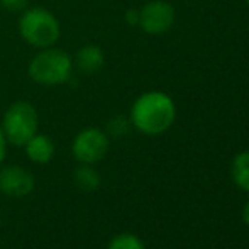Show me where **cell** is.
Segmentation results:
<instances>
[{"label": "cell", "instance_id": "obj_1", "mask_svg": "<svg viewBox=\"0 0 249 249\" xmlns=\"http://www.w3.org/2000/svg\"><path fill=\"white\" fill-rule=\"evenodd\" d=\"M175 104L163 92L142 93L131 108V122L136 129L149 136L168 131L175 122Z\"/></svg>", "mask_w": 249, "mask_h": 249}, {"label": "cell", "instance_id": "obj_2", "mask_svg": "<svg viewBox=\"0 0 249 249\" xmlns=\"http://www.w3.org/2000/svg\"><path fill=\"white\" fill-rule=\"evenodd\" d=\"M73 73L70 54L58 48H43L29 63V76L39 85L54 87L66 83Z\"/></svg>", "mask_w": 249, "mask_h": 249}, {"label": "cell", "instance_id": "obj_3", "mask_svg": "<svg viewBox=\"0 0 249 249\" xmlns=\"http://www.w3.org/2000/svg\"><path fill=\"white\" fill-rule=\"evenodd\" d=\"M19 33L26 43L36 48H50L59 39V22L43 7L27 9L19 19Z\"/></svg>", "mask_w": 249, "mask_h": 249}, {"label": "cell", "instance_id": "obj_4", "mask_svg": "<svg viewBox=\"0 0 249 249\" xmlns=\"http://www.w3.org/2000/svg\"><path fill=\"white\" fill-rule=\"evenodd\" d=\"M37 112L29 102H16L5 110L2 132L5 141L16 146H24L37 132Z\"/></svg>", "mask_w": 249, "mask_h": 249}, {"label": "cell", "instance_id": "obj_5", "mask_svg": "<svg viewBox=\"0 0 249 249\" xmlns=\"http://www.w3.org/2000/svg\"><path fill=\"white\" fill-rule=\"evenodd\" d=\"M71 151L78 163H99L102 158H105L108 151V136L97 127H87L75 136Z\"/></svg>", "mask_w": 249, "mask_h": 249}, {"label": "cell", "instance_id": "obj_6", "mask_svg": "<svg viewBox=\"0 0 249 249\" xmlns=\"http://www.w3.org/2000/svg\"><path fill=\"white\" fill-rule=\"evenodd\" d=\"M175 20V10L163 0L149 2L139 10V26L148 34H163Z\"/></svg>", "mask_w": 249, "mask_h": 249}, {"label": "cell", "instance_id": "obj_7", "mask_svg": "<svg viewBox=\"0 0 249 249\" xmlns=\"http://www.w3.org/2000/svg\"><path fill=\"white\" fill-rule=\"evenodd\" d=\"M34 190V177L22 166L10 164L0 170V192L9 197L22 198Z\"/></svg>", "mask_w": 249, "mask_h": 249}, {"label": "cell", "instance_id": "obj_8", "mask_svg": "<svg viewBox=\"0 0 249 249\" xmlns=\"http://www.w3.org/2000/svg\"><path fill=\"white\" fill-rule=\"evenodd\" d=\"M26 154L29 156L31 161L37 164H46L50 163L54 156V142L46 134H34L29 141L24 144Z\"/></svg>", "mask_w": 249, "mask_h": 249}, {"label": "cell", "instance_id": "obj_9", "mask_svg": "<svg viewBox=\"0 0 249 249\" xmlns=\"http://www.w3.org/2000/svg\"><path fill=\"white\" fill-rule=\"evenodd\" d=\"M102 65H104V53H102L100 48L89 44V46H83L82 50L76 53L75 66L83 75L97 73L102 68Z\"/></svg>", "mask_w": 249, "mask_h": 249}, {"label": "cell", "instance_id": "obj_10", "mask_svg": "<svg viewBox=\"0 0 249 249\" xmlns=\"http://www.w3.org/2000/svg\"><path fill=\"white\" fill-rule=\"evenodd\" d=\"M232 178L239 188L249 192V151L239 153L232 161Z\"/></svg>", "mask_w": 249, "mask_h": 249}, {"label": "cell", "instance_id": "obj_11", "mask_svg": "<svg viewBox=\"0 0 249 249\" xmlns=\"http://www.w3.org/2000/svg\"><path fill=\"white\" fill-rule=\"evenodd\" d=\"M75 183L80 190L92 192L99 188L100 177L90 164H82V166L75 170Z\"/></svg>", "mask_w": 249, "mask_h": 249}, {"label": "cell", "instance_id": "obj_12", "mask_svg": "<svg viewBox=\"0 0 249 249\" xmlns=\"http://www.w3.org/2000/svg\"><path fill=\"white\" fill-rule=\"evenodd\" d=\"M107 249H144V244H142V241L136 234L124 232L115 236L108 243Z\"/></svg>", "mask_w": 249, "mask_h": 249}, {"label": "cell", "instance_id": "obj_13", "mask_svg": "<svg viewBox=\"0 0 249 249\" xmlns=\"http://www.w3.org/2000/svg\"><path fill=\"white\" fill-rule=\"evenodd\" d=\"M127 129H129V121L127 119H124V117H115V119H112L110 122H108V132L110 134H114V136H122V134H125L127 132Z\"/></svg>", "mask_w": 249, "mask_h": 249}, {"label": "cell", "instance_id": "obj_14", "mask_svg": "<svg viewBox=\"0 0 249 249\" xmlns=\"http://www.w3.org/2000/svg\"><path fill=\"white\" fill-rule=\"evenodd\" d=\"M3 7L7 10H12V12H17V10H22L26 9L27 5V0H0Z\"/></svg>", "mask_w": 249, "mask_h": 249}, {"label": "cell", "instance_id": "obj_15", "mask_svg": "<svg viewBox=\"0 0 249 249\" xmlns=\"http://www.w3.org/2000/svg\"><path fill=\"white\" fill-rule=\"evenodd\" d=\"M5 153H7V141L2 132V127H0V164H2L3 158H5Z\"/></svg>", "mask_w": 249, "mask_h": 249}, {"label": "cell", "instance_id": "obj_16", "mask_svg": "<svg viewBox=\"0 0 249 249\" xmlns=\"http://www.w3.org/2000/svg\"><path fill=\"white\" fill-rule=\"evenodd\" d=\"M125 19H127V22H131V24H138L139 22V12L138 10H129Z\"/></svg>", "mask_w": 249, "mask_h": 249}, {"label": "cell", "instance_id": "obj_17", "mask_svg": "<svg viewBox=\"0 0 249 249\" xmlns=\"http://www.w3.org/2000/svg\"><path fill=\"white\" fill-rule=\"evenodd\" d=\"M243 217H244V222L249 226V202L244 205V210H243Z\"/></svg>", "mask_w": 249, "mask_h": 249}, {"label": "cell", "instance_id": "obj_18", "mask_svg": "<svg viewBox=\"0 0 249 249\" xmlns=\"http://www.w3.org/2000/svg\"><path fill=\"white\" fill-rule=\"evenodd\" d=\"M246 2H248V5H249V0H246Z\"/></svg>", "mask_w": 249, "mask_h": 249}]
</instances>
